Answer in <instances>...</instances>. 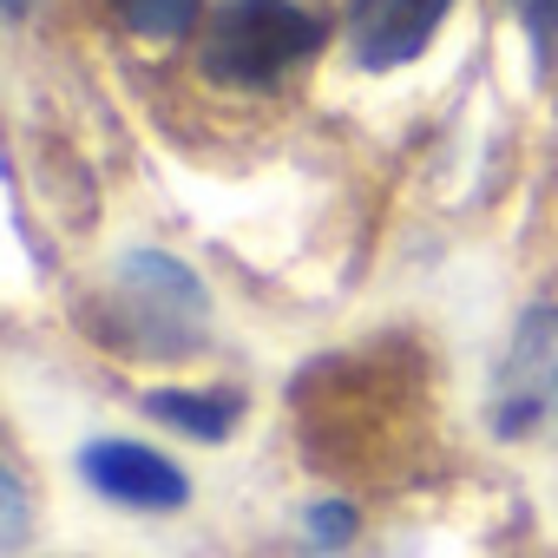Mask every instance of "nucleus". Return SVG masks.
<instances>
[{"label": "nucleus", "mask_w": 558, "mask_h": 558, "mask_svg": "<svg viewBox=\"0 0 558 558\" xmlns=\"http://www.w3.org/2000/svg\"><path fill=\"white\" fill-rule=\"evenodd\" d=\"M329 40L323 14L296 0H217L197 27V73L230 93H269Z\"/></svg>", "instance_id": "f257e3e1"}, {"label": "nucleus", "mask_w": 558, "mask_h": 558, "mask_svg": "<svg viewBox=\"0 0 558 558\" xmlns=\"http://www.w3.org/2000/svg\"><path fill=\"white\" fill-rule=\"evenodd\" d=\"M106 323L125 329L119 342L138 349V355H184L204 342V323H210V296L204 283L165 250H138L119 263L112 276V303H106Z\"/></svg>", "instance_id": "f03ea898"}, {"label": "nucleus", "mask_w": 558, "mask_h": 558, "mask_svg": "<svg viewBox=\"0 0 558 558\" xmlns=\"http://www.w3.org/2000/svg\"><path fill=\"white\" fill-rule=\"evenodd\" d=\"M545 427H558V310H532L512 329V349H506L499 388H493L499 440H525Z\"/></svg>", "instance_id": "7ed1b4c3"}, {"label": "nucleus", "mask_w": 558, "mask_h": 558, "mask_svg": "<svg viewBox=\"0 0 558 558\" xmlns=\"http://www.w3.org/2000/svg\"><path fill=\"white\" fill-rule=\"evenodd\" d=\"M80 473L93 493H106L112 506H132V512H178L191 499V480L178 460H165L158 447H138V440H93L80 447Z\"/></svg>", "instance_id": "20e7f679"}, {"label": "nucleus", "mask_w": 558, "mask_h": 558, "mask_svg": "<svg viewBox=\"0 0 558 558\" xmlns=\"http://www.w3.org/2000/svg\"><path fill=\"white\" fill-rule=\"evenodd\" d=\"M447 14H453V0H355L349 8V53L368 73L408 66L427 53V40L440 34Z\"/></svg>", "instance_id": "39448f33"}, {"label": "nucleus", "mask_w": 558, "mask_h": 558, "mask_svg": "<svg viewBox=\"0 0 558 558\" xmlns=\"http://www.w3.org/2000/svg\"><path fill=\"white\" fill-rule=\"evenodd\" d=\"M145 408L158 421H171L178 434H191V440H223L243 414L236 395H197V388H158V395H145Z\"/></svg>", "instance_id": "423d86ee"}, {"label": "nucleus", "mask_w": 558, "mask_h": 558, "mask_svg": "<svg viewBox=\"0 0 558 558\" xmlns=\"http://www.w3.org/2000/svg\"><path fill=\"white\" fill-rule=\"evenodd\" d=\"M119 8H125V27L145 40H178L197 21V0H119Z\"/></svg>", "instance_id": "0eeeda50"}, {"label": "nucleus", "mask_w": 558, "mask_h": 558, "mask_svg": "<svg viewBox=\"0 0 558 558\" xmlns=\"http://www.w3.org/2000/svg\"><path fill=\"white\" fill-rule=\"evenodd\" d=\"M27 532H34V493L8 460H0V551H14Z\"/></svg>", "instance_id": "6e6552de"}, {"label": "nucleus", "mask_w": 558, "mask_h": 558, "mask_svg": "<svg viewBox=\"0 0 558 558\" xmlns=\"http://www.w3.org/2000/svg\"><path fill=\"white\" fill-rule=\"evenodd\" d=\"M310 538H316L323 551L349 545V538H355V506H349V499H329V506H316V512H310Z\"/></svg>", "instance_id": "1a4fd4ad"}, {"label": "nucleus", "mask_w": 558, "mask_h": 558, "mask_svg": "<svg viewBox=\"0 0 558 558\" xmlns=\"http://www.w3.org/2000/svg\"><path fill=\"white\" fill-rule=\"evenodd\" d=\"M519 21H525L532 47L551 60V47H558V0H519Z\"/></svg>", "instance_id": "9d476101"}, {"label": "nucleus", "mask_w": 558, "mask_h": 558, "mask_svg": "<svg viewBox=\"0 0 558 558\" xmlns=\"http://www.w3.org/2000/svg\"><path fill=\"white\" fill-rule=\"evenodd\" d=\"M27 14V0H0V21H21Z\"/></svg>", "instance_id": "9b49d317"}]
</instances>
